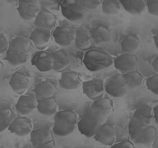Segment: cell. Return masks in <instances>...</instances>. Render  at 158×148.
<instances>
[{
    "mask_svg": "<svg viewBox=\"0 0 158 148\" xmlns=\"http://www.w3.org/2000/svg\"><path fill=\"white\" fill-rule=\"evenodd\" d=\"M153 111V118H154V120L155 122L158 124V104L156 105L154 107L152 108Z\"/></svg>",
    "mask_w": 158,
    "mask_h": 148,
    "instance_id": "cell-42",
    "label": "cell"
},
{
    "mask_svg": "<svg viewBox=\"0 0 158 148\" xmlns=\"http://www.w3.org/2000/svg\"><path fill=\"white\" fill-rule=\"evenodd\" d=\"M110 148H134V145L129 141H123L119 142L114 143Z\"/></svg>",
    "mask_w": 158,
    "mask_h": 148,
    "instance_id": "cell-39",
    "label": "cell"
},
{
    "mask_svg": "<svg viewBox=\"0 0 158 148\" xmlns=\"http://www.w3.org/2000/svg\"><path fill=\"white\" fill-rule=\"evenodd\" d=\"M146 7L151 15L158 17V0H146Z\"/></svg>",
    "mask_w": 158,
    "mask_h": 148,
    "instance_id": "cell-37",
    "label": "cell"
},
{
    "mask_svg": "<svg viewBox=\"0 0 158 148\" xmlns=\"http://www.w3.org/2000/svg\"><path fill=\"white\" fill-rule=\"evenodd\" d=\"M34 148H57L56 145H55V142L54 141L51 140L49 142H47L42 144V145H40L38 146H35Z\"/></svg>",
    "mask_w": 158,
    "mask_h": 148,
    "instance_id": "cell-40",
    "label": "cell"
},
{
    "mask_svg": "<svg viewBox=\"0 0 158 148\" xmlns=\"http://www.w3.org/2000/svg\"><path fill=\"white\" fill-rule=\"evenodd\" d=\"M146 86L152 93L158 96V74H155L146 79Z\"/></svg>",
    "mask_w": 158,
    "mask_h": 148,
    "instance_id": "cell-35",
    "label": "cell"
},
{
    "mask_svg": "<svg viewBox=\"0 0 158 148\" xmlns=\"http://www.w3.org/2000/svg\"><path fill=\"white\" fill-rule=\"evenodd\" d=\"M60 7L62 14L70 22H79L85 19L88 13L80 0H64Z\"/></svg>",
    "mask_w": 158,
    "mask_h": 148,
    "instance_id": "cell-4",
    "label": "cell"
},
{
    "mask_svg": "<svg viewBox=\"0 0 158 148\" xmlns=\"http://www.w3.org/2000/svg\"><path fill=\"white\" fill-rule=\"evenodd\" d=\"M90 31L92 41L96 45H101L109 43L112 39L111 31L105 26H97Z\"/></svg>",
    "mask_w": 158,
    "mask_h": 148,
    "instance_id": "cell-17",
    "label": "cell"
},
{
    "mask_svg": "<svg viewBox=\"0 0 158 148\" xmlns=\"http://www.w3.org/2000/svg\"><path fill=\"white\" fill-rule=\"evenodd\" d=\"M9 43L7 36L5 35L0 33V55L6 54L7 49H9Z\"/></svg>",
    "mask_w": 158,
    "mask_h": 148,
    "instance_id": "cell-38",
    "label": "cell"
},
{
    "mask_svg": "<svg viewBox=\"0 0 158 148\" xmlns=\"http://www.w3.org/2000/svg\"><path fill=\"white\" fill-rule=\"evenodd\" d=\"M80 2L87 11H94L101 6L102 0H80Z\"/></svg>",
    "mask_w": 158,
    "mask_h": 148,
    "instance_id": "cell-36",
    "label": "cell"
},
{
    "mask_svg": "<svg viewBox=\"0 0 158 148\" xmlns=\"http://www.w3.org/2000/svg\"><path fill=\"white\" fill-rule=\"evenodd\" d=\"M9 85L16 93H25L30 86L29 76L22 72H16L10 77Z\"/></svg>",
    "mask_w": 158,
    "mask_h": 148,
    "instance_id": "cell-14",
    "label": "cell"
},
{
    "mask_svg": "<svg viewBox=\"0 0 158 148\" xmlns=\"http://www.w3.org/2000/svg\"><path fill=\"white\" fill-rule=\"evenodd\" d=\"M153 40H154V44H155L156 48L158 50V32L153 37Z\"/></svg>",
    "mask_w": 158,
    "mask_h": 148,
    "instance_id": "cell-44",
    "label": "cell"
},
{
    "mask_svg": "<svg viewBox=\"0 0 158 148\" xmlns=\"http://www.w3.org/2000/svg\"><path fill=\"white\" fill-rule=\"evenodd\" d=\"M7 129L18 137H26L31 134L33 130V123L31 118L20 115L12 120Z\"/></svg>",
    "mask_w": 158,
    "mask_h": 148,
    "instance_id": "cell-8",
    "label": "cell"
},
{
    "mask_svg": "<svg viewBox=\"0 0 158 148\" xmlns=\"http://www.w3.org/2000/svg\"><path fill=\"white\" fill-rule=\"evenodd\" d=\"M138 59L135 54H123L114 59V66L118 71L126 73L135 71L138 68Z\"/></svg>",
    "mask_w": 158,
    "mask_h": 148,
    "instance_id": "cell-10",
    "label": "cell"
},
{
    "mask_svg": "<svg viewBox=\"0 0 158 148\" xmlns=\"http://www.w3.org/2000/svg\"><path fill=\"white\" fill-rule=\"evenodd\" d=\"M15 118V113L11 109L5 108L0 109V133L8 128Z\"/></svg>",
    "mask_w": 158,
    "mask_h": 148,
    "instance_id": "cell-33",
    "label": "cell"
},
{
    "mask_svg": "<svg viewBox=\"0 0 158 148\" xmlns=\"http://www.w3.org/2000/svg\"><path fill=\"white\" fill-rule=\"evenodd\" d=\"M60 87L67 91L75 90L81 86V76L78 72L73 71H68L62 72L59 78Z\"/></svg>",
    "mask_w": 158,
    "mask_h": 148,
    "instance_id": "cell-13",
    "label": "cell"
},
{
    "mask_svg": "<svg viewBox=\"0 0 158 148\" xmlns=\"http://www.w3.org/2000/svg\"><path fill=\"white\" fill-rule=\"evenodd\" d=\"M106 117L96 113L89 107L78 120L77 128L86 138H93L99 128L106 123Z\"/></svg>",
    "mask_w": 158,
    "mask_h": 148,
    "instance_id": "cell-2",
    "label": "cell"
},
{
    "mask_svg": "<svg viewBox=\"0 0 158 148\" xmlns=\"http://www.w3.org/2000/svg\"><path fill=\"white\" fill-rule=\"evenodd\" d=\"M152 67L153 70L158 74V55L154 58V59L152 60Z\"/></svg>",
    "mask_w": 158,
    "mask_h": 148,
    "instance_id": "cell-41",
    "label": "cell"
},
{
    "mask_svg": "<svg viewBox=\"0 0 158 148\" xmlns=\"http://www.w3.org/2000/svg\"><path fill=\"white\" fill-rule=\"evenodd\" d=\"M37 107V100L30 95H22L17 101L15 109L20 115L27 116L35 109Z\"/></svg>",
    "mask_w": 158,
    "mask_h": 148,
    "instance_id": "cell-15",
    "label": "cell"
},
{
    "mask_svg": "<svg viewBox=\"0 0 158 148\" xmlns=\"http://www.w3.org/2000/svg\"><path fill=\"white\" fill-rule=\"evenodd\" d=\"M93 138L102 145L111 146L115 143L116 131L111 124L106 123L99 128Z\"/></svg>",
    "mask_w": 158,
    "mask_h": 148,
    "instance_id": "cell-11",
    "label": "cell"
},
{
    "mask_svg": "<svg viewBox=\"0 0 158 148\" xmlns=\"http://www.w3.org/2000/svg\"><path fill=\"white\" fill-rule=\"evenodd\" d=\"M53 70L56 72H62L69 65V56L68 52L64 49H60L53 53Z\"/></svg>",
    "mask_w": 158,
    "mask_h": 148,
    "instance_id": "cell-28",
    "label": "cell"
},
{
    "mask_svg": "<svg viewBox=\"0 0 158 148\" xmlns=\"http://www.w3.org/2000/svg\"><path fill=\"white\" fill-rule=\"evenodd\" d=\"M141 47L140 40L133 35H127L123 37L120 41L121 50L123 54H135Z\"/></svg>",
    "mask_w": 158,
    "mask_h": 148,
    "instance_id": "cell-23",
    "label": "cell"
},
{
    "mask_svg": "<svg viewBox=\"0 0 158 148\" xmlns=\"http://www.w3.org/2000/svg\"><path fill=\"white\" fill-rule=\"evenodd\" d=\"M36 109L42 115H54L58 112V104L54 97L38 99Z\"/></svg>",
    "mask_w": 158,
    "mask_h": 148,
    "instance_id": "cell-19",
    "label": "cell"
},
{
    "mask_svg": "<svg viewBox=\"0 0 158 148\" xmlns=\"http://www.w3.org/2000/svg\"><path fill=\"white\" fill-rule=\"evenodd\" d=\"M52 36L53 35L51 30L35 27L30 35L29 39L31 40L32 44H34L35 47L42 48L49 44Z\"/></svg>",
    "mask_w": 158,
    "mask_h": 148,
    "instance_id": "cell-16",
    "label": "cell"
},
{
    "mask_svg": "<svg viewBox=\"0 0 158 148\" xmlns=\"http://www.w3.org/2000/svg\"><path fill=\"white\" fill-rule=\"evenodd\" d=\"M34 44L29 38L25 36H17L10 41L9 48L24 54H29L34 48Z\"/></svg>",
    "mask_w": 158,
    "mask_h": 148,
    "instance_id": "cell-25",
    "label": "cell"
},
{
    "mask_svg": "<svg viewBox=\"0 0 158 148\" xmlns=\"http://www.w3.org/2000/svg\"><path fill=\"white\" fill-rule=\"evenodd\" d=\"M5 54H6L5 59L12 67H18L26 64L29 57L28 54H24V53L17 51L10 48L7 49Z\"/></svg>",
    "mask_w": 158,
    "mask_h": 148,
    "instance_id": "cell-30",
    "label": "cell"
},
{
    "mask_svg": "<svg viewBox=\"0 0 158 148\" xmlns=\"http://www.w3.org/2000/svg\"><path fill=\"white\" fill-rule=\"evenodd\" d=\"M146 125L143 124L140 122L134 120L133 118H131L128 125V130L129 136L132 140H134L135 138L138 135V133H140L141 131L143 130V128H145Z\"/></svg>",
    "mask_w": 158,
    "mask_h": 148,
    "instance_id": "cell-34",
    "label": "cell"
},
{
    "mask_svg": "<svg viewBox=\"0 0 158 148\" xmlns=\"http://www.w3.org/2000/svg\"><path fill=\"white\" fill-rule=\"evenodd\" d=\"M156 135V128L152 125L146 126L138 135L135 138L133 142L138 145L149 146L154 142Z\"/></svg>",
    "mask_w": 158,
    "mask_h": 148,
    "instance_id": "cell-21",
    "label": "cell"
},
{
    "mask_svg": "<svg viewBox=\"0 0 158 148\" xmlns=\"http://www.w3.org/2000/svg\"><path fill=\"white\" fill-rule=\"evenodd\" d=\"M123 76L125 80L127 86L129 90H134L138 88L143 85L144 81V77L142 74L138 71L129 72L123 74Z\"/></svg>",
    "mask_w": 158,
    "mask_h": 148,
    "instance_id": "cell-31",
    "label": "cell"
},
{
    "mask_svg": "<svg viewBox=\"0 0 158 148\" xmlns=\"http://www.w3.org/2000/svg\"><path fill=\"white\" fill-rule=\"evenodd\" d=\"M119 0H102L101 10L106 15H116L122 9Z\"/></svg>",
    "mask_w": 158,
    "mask_h": 148,
    "instance_id": "cell-32",
    "label": "cell"
},
{
    "mask_svg": "<svg viewBox=\"0 0 158 148\" xmlns=\"http://www.w3.org/2000/svg\"><path fill=\"white\" fill-rule=\"evenodd\" d=\"M131 118L140 122L146 126L152 125L153 118L152 108L149 105H143L137 109L132 114Z\"/></svg>",
    "mask_w": 158,
    "mask_h": 148,
    "instance_id": "cell-22",
    "label": "cell"
},
{
    "mask_svg": "<svg viewBox=\"0 0 158 148\" xmlns=\"http://www.w3.org/2000/svg\"><path fill=\"white\" fill-rule=\"evenodd\" d=\"M20 148H34V147H31V146H22V147Z\"/></svg>",
    "mask_w": 158,
    "mask_h": 148,
    "instance_id": "cell-46",
    "label": "cell"
},
{
    "mask_svg": "<svg viewBox=\"0 0 158 148\" xmlns=\"http://www.w3.org/2000/svg\"><path fill=\"white\" fill-rule=\"evenodd\" d=\"M76 30L70 25H61L54 30L52 33L53 38L59 46L68 47L75 40Z\"/></svg>",
    "mask_w": 158,
    "mask_h": 148,
    "instance_id": "cell-5",
    "label": "cell"
},
{
    "mask_svg": "<svg viewBox=\"0 0 158 148\" xmlns=\"http://www.w3.org/2000/svg\"><path fill=\"white\" fill-rule=\"evenodd\" d=\"M35 27L52 30L57 26V18L55 15L47 9H40L34 20Z\"/></svg>",
    "mask_w": 158,
    "mask_h": 148,
    "instance_id": "cell-12",
    "label": "cell"
},
{
    "mask_svg": "<svg viewBox=\"0 0 158 148\" xmlns=\"http://www.w3.org/2000/svg\"><path fill=\"white\" fill-rule=\"evenodd\" d=\"M105 88L106 93L114 98L123 97L128 93L129 90L125 80L123 78V74H118L114 76L108 81V83L106 84Z\"/></svg>",
    "mask_w": 158,
    "mask_h": 148,
    "instance_id": "cell-6",
    "label": "cell"
},
{
    "mask_svg": "<svg viewBox=\"0 0 158 148\" xmlns=\"http://www.w3.org/2000/svg\"><path fill=\"white\" fill-rule=\"evenodd\" d=\"M78 118L77 113L71 109L58 111L54 114L53 133L58 137H67L73 133L77 127Z\"/></svg>",
    "mask_w": 158,
    "mask_h": 148,
    "instance_id": "cell-1",
    "label": "cell"
},
{
    "mask_svg": "<svg viewBox=\"0 0 158 148\" xmlns=\"http://www.w3.org/2000/svg\"><path fill=\"white\" fill-rule=\"evenodd\" d=\"M91 31L85 28H78L76 30V37L74 44L76 48L79 49H87L92 43Z\"/></svg>",
    "mask_w": 158,
    "mask_h": 148,
    "instance_id": "cell-26",
    "label": "cell"
},
{
    "mask_svg": "<svg viewBox=\"0 0 158 148\" xmlns=\"http://www.w3.org/2000/svg\"><path fill=\"white\" fill-rule=\"evenodd\" d=\"M2 68H3V64H2V60H1V59H0V72H2Z\"/></svg>",
    "mask_w": 158,
    "mask_h": 148,
    "instance_id": "cell-45",
    "label": "cell"
},
{
    "mask_svg": "<svg viewBox=\"0 0 158 148\" xmlns=\"http://www.w3.org/2000/svg\"><path fill=\"white\" fill-rule=\"evenodd\" d=\"M57 87L53 82L49 81H42L35 86V95L38 99L54 97L56 93Z\"/></svg>",
    "mask_w": 158,
    "mask_h": 148,
    "instance_id": "cell-20",
    "label": "cell"
},
{
    "mask_svg": "<svg viewBox=\"0 0 158 148\" xmlns=\"http://www.w3.org/2000/svg\"><path fill=\"white\" fill-rule=\"evenodd\" d=\"M122 7L126 12L132 15H140L146 7V0H119Z\"/></svg>",
    "mask_w": 158,
    "mask_h": 148,
    "instance_id": "cell-27",
    "label": "cell"
},
{
    "mask_svg": "<svg viewBox=\"0 0 158 148\" xmlns=\"http://www.w3.org/2000/svg\"><path fill=\"white\" fill-rule=\"evenodd\" d=\"M31 64L41 72H47L53 70V53L45 50L35 52L31 58Z\"/></svg>",
    "mask_w": 158,
    "mask_h": 148,
    "instance_id": "cell-9",
    "label": "cell"
},
{
    "mask_svg": "<svg viewBox=\"0 0 158 148\" xmlns=\"http://www.w3.org/2000/svg\"><path fill=\"white\" fill-rule=\"evenodd\" d=\"M105 81L101 78H92L82 82V91L91 101L102 98L105 88Z\"/></svg>",
    "mask_w": 158,
    "mask_h": 148,
    "instance_id": "cell-7",
    "label": "cell"
},
{
    "mask_svg": "<svg viewBox=\"0 0 158 148\" xmlns=\"http://www.w3.org/2000/svg\"><path fill=\"white\" fill-rule=\"evenodd\" d=\"M30 135H31V142L34 147L53 140L51 131L47 128L33 129Z\"/></svg>",
    "mask_w": 158,
    "mask_h": 148,
    "instance_id": "cell-24",
    "label": "cell"
},
{
    "mask_svg": "<svg viewBox=\"0 0 158 148\" xmlns=\"http://www.w3.org/2000/svg\"><path fill=\"white\" fill-rule=\"evenodd\" d=\"M17 10L19 16L23 20L25 21H32L33 20L34 21L40 9L37 5L18 3Z\"/></svg>",
    "mask_w": 158,
    "mask_h": 148,
    "instance_id": "cell-29",
    "label": "cell"
},
{
    "mask_svg": "<svg viewBox=\"0 0 158 148\" xmlns=\"http://www.w3.org/2000/svg\"><path fill=\"white\" fill-rule=\"evenodd\" d=\"M39 0H18L19 3H27V4L37 5Z\"/></svg>",
    "mask_w": 158,
    "mask_h": 148,
    "instance_id": "cell-43",
    "label": "cell"
},
{
    "mask_svg": "<svg viewBox=\"0 0 158 148\" xmlns=\"http://www.w3.org/2000/svg\"><path fill=\"white\" fill-rule=\"evenodd\" d=\"M90 108L96 113L108 118L113 112V102L108 97H102L96 101H94Z\"/></svg>",
    "mask_w": 158,
    "mask_h": 148,
    "instance_id": "cell-18",
    "label": "cell"
},
{
    "mask_svg": "<svg viewBox=\"0 0 158 148\" xmlns=\"http://www.w3.org/2000/svg\"><path fill=\"white\" fill-rule=\"evenodd\" d=\"M84 66L91 72H99L114 65V59L110 54L98 49H91L84 54Z\"/></svg>",
    "mask_w": 158,
    "mask_h": 148,
    "instance_id": "cell-3",
    "label": "cell"
}]
</instances>
